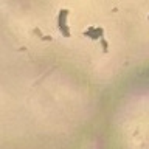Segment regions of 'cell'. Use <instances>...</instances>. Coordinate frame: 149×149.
I'll list each match as a JSON object with an SVG mask.
<instances>
[{"instance_id": "7a4b0ae2", "label": "cell", "mask_w": 149, "mask_h": 149, "mask_svg": "<svg viewBox=\"0 0 149 149\" xmlns=\"http://www.w3.org/2000/svg\"><path fill=\"white\" fill-rule=\"evenodd\" d=\"M84 34L88 36L90 39L96 40V39H101L102 37V28H98V26H90L87 31H84Z\"/></svg>"}, {"instance_id": "6da1fadb", "label": "cell", "mask_w": 149, "mask_h": 149, "mask_svg": "<svg viewBox=\"0 0 149 149\" xmlns=\"http://www.w3.org/2000/svg\"><path fill=\"white\" fill-rule=\"evenodd\" d=\"M67 19H68V9H61L58 14V30L62 34V37H70V28L67 25Z\"/></svg>"}]
</instances>
